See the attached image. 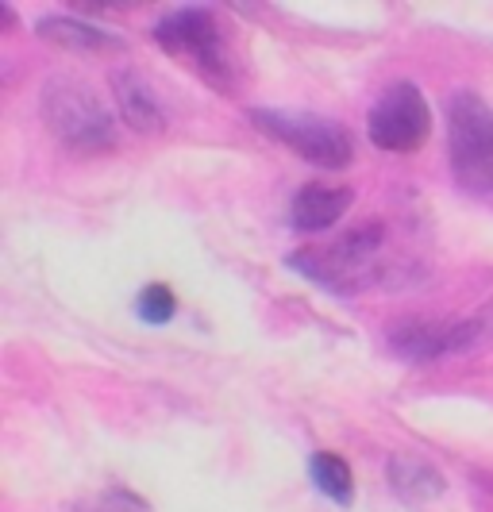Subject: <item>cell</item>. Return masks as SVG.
Segmentation results:
<instances>
[{
    "mask_svg": "<svg viewBox=\"0 0 493 512\" xmlns=\"http://www.w3.org/2000/svg\"><path fill=\"white\" fill-rule=\"evenodd\" d=\"M112 89H116V101H120V116L131 131L139 135H155V131L166 128V112L158 97L151 93V85L135 70H116L112 74Z\"/></svg>",
    "mask_w": 493,
    "mask_h": 512,
    "instance_id": "9c48e42d",
    "label": "cell"
},
{
    "mask_svg": "<svg viewBox=\"0 0 493 512\" xmlns=\"http://www.w3.org/2000/svg\"><path fill=\"white\" fill-rule=\"evenodd\" d=\"M366 131H370V143L378 151L413 154L424 147V139L432 131V108L413 81H393L378 97V104L370 108Z\"/></svg>",
    "mask_w": 493,
    "mask_h": 512,
    "instance_id": "8992f818",
    "label": "cell"
},
{
    "mask_svg": "<svg viewBox=\"0 0 493 512\" xmlns=\"http://www.w3.org/2000/svg\"><path fill=\"white\" fill-rule=\"evenodd\" d=\"M151 35H155V43L162 51H170L182 62H193L212 85L228 89L235 81L232 51H228L220 27H216V20L208 16L205 8H178V12L162 16L151 27Z\"/></svg>",
    "mask_w": 493,
    "mask_h": 512,
    "instance_id": "277c9868",
    "label": "cell"
},
{
    "mask_svg": "<svg viewBox=\"0 0 493 512\" xmlns=\"http://www.w3.org/2000/svg\"><path fill=\"white\" fill-rule=\"evenodd\" d=\"M135 312H139V320H143V324H170V320L178 316V297H174V289H170V285L155 282L139 293Z\"/></svg>",
    "mask_w": 493,
    "mask_h": 512,
    "instance_id": "4fadbf2b",
    "label": "cell"
},
{
    "mask_svg": "<svg viewBox=\"0 0 493 512\" xmlns=\"http://www.w3.org/2000/svg\"><path fill=\"white\" fill-rule=\"evenodd\" d=\"M247 116L266 139L289 147L297 158H305L320 170H343L355 158L351 131L339 128L336 120H328V116L297 112V108H251Z\"/></svg>",
    "mask_w": 493,
    "mask_h": 512,
    "instance_id": "7a4b0ae2",
    "label": "cell"
},
{
    "mask_svg": "<svg viewBox=\"0 0 493 512\" xmlns=\"http://www.w3.org/2000/svg\"><path fill=\"white\" fill-rule=\"evenodd\" d=\"M447 154L463 189L493 197V108L470 89L447 101Z\"/></svg>",
    "mask_w": 493,
    "mask_h": 512,
    "instance_id": "6da1fadb",
    "label": "cell"
},
{
    "mask_svg": "<svg viewBox=\"0 0 493 512\" xmlns=\"http://www.w3.org/2000/svg\"><path fill=\"white\" fill-rule=\"evenodd\" d=\"M386 478H390V489L405 505H428V501L443 497V489H447L440 470H432L416 455H393L390 466H386Z\"/></svg>",
    "mask_w": 493,
    "mask_h": 512,
    "instance_id": "8fae6325",
    "label": "cell"
},
{
    "mask_svg": "<svg viewBox=\"0 0 493 512\" xmlns=\"http://www.w3.org/2000/svg\"><path fill=\"white\" fill-rule=\"evenodd\" d=\"M309 478L328 501H336V505H351L355 501V474H351L347 459L336 455V451H316V455H309Z\"/></svg>",
    "mask_w": 493,
    "mask_h": 512,
    "instance_id": "7c38bea8",
    "label": "cell"
},
{
    "mask_svg": "<svg viewBox=\"0 0 493 512\" xmlns=\"http://www.w3.org/2000/svg\"><path fill=\"white\" fill-rule=\"evenodd\" d=\"M351 201L355 193L347 185H305L289 205V224L301 235L328 231L332 224H339V216L351 208Z\"/></svg>",
    "mask_w": 493,
    "mask_h": 512,
    "instance_id": "ba28073f",
    "label": "cell"
},
{
    "mask_svg": "<svg viewBox=\"0 0 493 512\" xmlns=\"http://www.w3.org/2000/svg\"><path fill=\"white\" fill-rule=\"evenodd\" d=\"M97 512H147V505H143L135 493H128V489H112V493L101 497Z\"/></svg>",
    "mask_w": 493,
    "mask_h": 512,
    "instance_id": "5bb4252c",
    "label": "cell"
},
{
    "mask_svg": "<svg viewBox=\"0 0 493 512\" xmlns=\"http://www.w3.org/2000/svg\"><path fill=\"white\" fill-rule=\"evenodd\" d=\"M43 120L58 143L74 151H108L116 143V120L81 81L51 77L43 89Z\"/></svg>",
    "mask_w": 493,
    "mask_h": 512,
    "instance_id": "3957f363",
    "label": "cell"
},
{
    "mask_svg": "<svg viewBox=\"0 0 493 512\" xmlns=\"http://www.w3.org/2000/svg\"><path fill=\"white\" fill-rule=\"evenodd\" d=\"M382 239L386 231L382 224H366V228H355L347 235H339L332 247H305L297 255H289V266L301 270V278L324 285L332 293H351L355 285L363 282L370 258L382 251Z\"/></svg>",
    "mask_w": 493,
    "mask_h": 512,
    "instance_id": "5b68a950",
    "label": "cell"
},
{
    "mask_svg": "<svg viewBox=\"0 0 493 512\" xmlns=\"http://www.w3.org/2000/svg\"><path fill=\"white\" fill-rule=\"evenodd\" d=\"M35 35L54 43V47H62V51L97 54V51H120L124 47L120 35H112L108 27L89 24V20H78V16H43L35 24Z\"/></svg>",
    "mask_w": 493,
    "mask_h": 512,
    "instance_id": "30bf717a",
    "label": "cell"
},
{
    "mask_svg": "<svg viewBox=\"0 0 493 512\" xmlns=\"http://www.w3.org/2000/svg\"><path fill=\"white\" fill-rule=\"evenodd\" d=\"M490 339L486 320H401L390 328V347L409 362H440L474 351Z\"/></svg>",
    "mask_w": 493,
    "mask_h": 512,
    "instance_id": "52a82bcc",
    "label": "cell"
}]
</instances>
